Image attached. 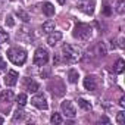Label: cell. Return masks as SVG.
<instances>
[{
	"mask_svg": "<svg viewBox=\"0 0 125 125\" xmlns=\"http://www.w3.org/2000/svg\"><path fill=\"white\" fill-rule=\"evenodd\" d=\"M78 106L81 107V109H84V110H91V103L88 102V100H85V99H78Z\"/></svg>",
	"mask_w": 125,
	"mask_h": 125,
	"instance_id": "e0dca14e",
	"label": "cell"
},
{
	"mask_svg": "<svg viewBox=\"0 0 125 125\" xmlns=\"http://www.w3.org/2000/svg\"><path fill=\"white\" fill-rule=\"evenodd\" d=\"M16 102H18V104H19V106H25V104H27V94L21 93V94L16 97Z\"/></svg>",
	"mask_w": 125,
	"mask_h": 125,
	"instance_id": "44dd1931",
	"label": "cell"
},
{
	"mask_svg": "<svg viewBox=\"0 0 125 125\" xmlns=\"http://www.w3.org/2000/svg\"><path fill=\"white\" fill-rule=\"evenodd\" d=\"M119 104H121V107H125V97H121V100H119Z\"/></svg>",
	"mask_w": 125,
	"mask_h": 125,
	"instance_id": "83f0119b",
	"label": "cell"
},
{
	"mask_svg": "<svg viewBox=\"0 0 125 125\" xmlns=\"http://www.w3.org/2000/svg\"><path fill=\"white\" fill-rule=\"evenodd\" d=\"M84 87L88 91H94L97 88V78L94 75H87L84 78Z\"/></svg>",
	"mask_w": 125,
	"mask_h": 125,
	"instance_id": "9c48e42d",
	"label": "cell"
},
{
	"mask_svg": "<svg viewBox=\"0 0 125 125\" xmlns=\"http://www.w3.org/2000/svg\"><path fill=\"white\" fill-rule=\"evenodd\" d=\"M57 3H59V5H65L66 0H57Z\"/></svg>",
	"mask_w": 125,
	"mask_h": 125,
	"instance_id": "4dcf8cb0",
	"label": "cell"
},
{
	"mask_svg": "<svg viewBox=\"0 0 125 125\" xmlns=\"http://www.w3.org/2000/svg\"><path fill=\"white\" fill-rule=\"evenodd\" d=\"M62 121H63V119H62V116H60V113H53L52 115V118H50V122L52 124H62Z\"/></svg>",
	"mask_w": 125,
	"mask_h": 125,
	"instance_id": "d6986e66",
	"label": "cell"
},
{
	"mask_svg": "<svg viewBox=\"0 0 125 125\" xmlns=\"http://www.w3.org/2000/svg\"><path fill=\"white\" fill-rule=\"evenodd\" d=\"M116 122H118L119 125H124V124H125V112H119V113L116 115Z\"/></svg>",
	"mask_w": 125,
	"mask_h": 125,
	"instance_id": "7402d4cb",
	"label": "cell"
},
{
	"mask_svg": "<svg viewBox=\"0 0 125 125\" xmlns=\"http://www.w3.org/2000/svg\"><path fill=\"white\" fill-rule=\"evenodd\" d=\"M8 41H9V34H8V31H5V30L0 28V43H8Z\"/></svg>",
	"mask_w": 125,
	"mask_h": 125,
	"instance_id": "ffe728a7",
	"label": "cell"
},
{
	"mask_svg": "<svg viewBox=\"0 0 125 125\" xmlns=\"http://www.w3.org/2000/svg\"><path fill=\"white\" fill-rule=\"evenodd\" d=\"M31 103L37 107V109H41V110H46L47 109V100H46V97L43 96V94H35L32 99H31Z\"/></svg>",
	"mask_w": 125,
	"mask_h": 125,
	"instance_id": "52a82bcc",
	"label": "cell"
},
{
	"mask_svg": "<svg viewBox=\"0 0 125 125\" xmlns=\"http://www.w3.org/2000/svg\"><path fill=\"white\" fill-rule=\"evenodd\" d=\"M24 84H25L27 91H30V93H35V91H38V88H40V85H38L34 80H31V78H25Z\"/></svg>",
	"mask_w": 125,
	"mask_h": 125,
	"instance_id": "8fae6325",
	"label": "cell"
},
{
	"mask_svg": "<svg viewBox=\"0 0 125 125\" xmlns=\"http://www.w3.org/2000/svg\"><path fill=\"white\" fill-rule=\"evenodd\" d=\"M124 69H125V62H124L122 59H118V60L115 62L113 71H115L116 74H122V72H124Z\"/></svg>",
	"mask_w": 125,
	"mask_h": 125,
	"instance_id": "5bb4252c",
	"label": "cell"
},
{
	"mask_svg": "<svg viewBox=\"0 0 125 125\" xmlns=\"http://www.w3.org/2000/svg\"><path fill=\"white\" fill-rule=\"evenodd\" d=\"M8 57L13 65L22 66L27 62V52L24 49H19V47H10L8 50Z\"/></svg>",
	"mask_w": 125,
	"mask_h": 125,
	"instance_id": "7a4b0ae2",
	"label": "cell"
},
{
	"mask_svg": "<svg viewBox=\"0 0 125 125\" xmlns=\"http://www.w3.org/2000/svg\"><path fill=\"white\" fill-rule=\"evenodd\" d=\"M3 122H5V119H3V118H0V124H3Z\"/></svg>",
	"mask_w": 125,
	"mask_h": 125,
	"instance_id": "1f68e13d",
	"label": "cell"
},
{
	"mask_svg": "<svg viewBox=\"0 0 125 125\" xmlns=\"http://www.w3.org/2000/svg\"><path fill=\"white\" fill-rule=\"evenodd\" d=\"M6 25H8V27H13V25H15L12 15H8V16H6Z\"/></svg>",
	"mask_w": 125,
	"mask_h": 125,
	"instance_id": "cb8c5ba5",
	"label": "cell"
},
{
	"mask_svg": "<svg viewBox=\"0 0 125 125\" xmlns=\"http://www.w3.org/2000/svg\"><path fill=\"white\" fill-rule=\"evenodd\" d=\"M116 10H118V13H124V0H119L118 2V8H116Z\"/></svg>",
	"mask_w": 125,
	"mask_h": 125,
	"instance_id": "d4e9b609",
	"label": "cell"
},
{
	"mask_svg": "<svg viewBox=\"0 0 125 125\" xmlns=\"http://www.w3.org/2000/svg\"><path fill=\"white\" fill-rule=\"evenodd\" d=\"M18 78H19L18 72L13 71V69H10V71L6 74V77H5V84H6L8 87H12V85H15V84L18 83Z\"/></svg>",
	"mask_w": 125,
	"mask_h": 125,
	"instance_id": "ba28073f",
	"label": "cell"
},
{
	"mask_svg": "<svg viewBox=\"0 0 125 125\" xmlns=\"http://www.w3.org/2000/svg\"><path fill=\"white\" fill-rule=\"evenodd\" d=\"M100 122H104V124H109V119H107L106 116H103V118L100 119Z\"/></svg>",
	"mask_w": 125,
	"mask_h": 125,
	"instance_id": "f546056e",
	"label": "cell"
},
{
	"mask_svg": "<svg viewBox=\"0 0 125 125\" xmlns=\"http://www.w3.org/2000/svg\"><path fill=\"white\" fill-rule=\"evenodd\" d=\"M16 15H18L19 19H22L24 22H28V21H30V15H28L25 10H22V9H18V10H16Z\"/></svg>",
	"mask_w": 125,
	"mask_h": 125,
	"instance_id": "ac0fdd59",
	"label": "cell"
},
{
	"mask_svg": "<svg viewBox=\"0 0 125 125\" xmlns=\"http://www.w3.org/2000/svg\"><path fill=\"white\" fill-rule=\"evenodd\" d=\"M60 40H62V32H60V31H52V32L49 34V37H47L49 46H54V44L59 43Z\"/></svg>",
	"mask_w": 125,
	"mask_h": 125,
	"instance_id": "30bf717a",
	"label": "cell"
},
{
	"mask_svg": "<svg viewBox=\"0 0 125 125\" xmlns=\"http://www.w3.org/2000/svg\"><path fill=\"white\" fill-rule=\"evenodd\" d=\"M62 53H63L65 60L69 62V63H77L83 59V50L74 44H63L62 46Z\"/></svg>",
	"mask_w": 125,
	"mask_h": 125,
	"instance_id": "6da1fadb",
	"label": "cell"
},
{
	"mask_svg": "<svg viewBox=\"0 0 125 125\" xmlns=\"http://www.w3.org/2000/svg\"><path fill=\"white\" fill-rule=\"evenodd\" d=\"M78 71H75V69H69V72H68V80H69V83H72V84H75V83H78Z\"/></svg>",
	"mask_w": 125,
	"mask_h": 125,
	"instance_id": "2e32d148",
	"label": "cell"
},
{
	"mask_svg": "<svg viewBox=\"0 0 125 125\" xmlns=\"http://www.w3.org/2000/svg\"><path fill=\"white\" fill-rule=\"evenodd\" d=\"M77 6H78L80 10H83L87 15H93L94 13V0H80Z\"/></svg>",
	"mask_w": 125,
	"mask_h": 125,
	"instance_id": "5b68a950",
	"label": "cell"
},
{
	"mask_svg": "<svg viewBox=\"0 0 125 125\" xmlns=\"http://www.w3.org/2000/svg\"><path fill=\"white\" fill-rule=\"evenodd\" d=\"M54 27H56V25H54V22H53V21H46V22L43 24V27H41V28H43V32L50 34L52 31H54Z\"/></svg>",
	"mask_w": 125,
	"mask_h": 125,
	"instance_id": "9a60e30c",
	"label": "cell"
},
{
	"mask_svg": "<svg viewBox=\"0 0 125 125\" xmlns=\"http://www.w3.org/2000/svg\"><path fill=\"white\" fill-rule=\"evenodd\" d=\"M60 109H62V113H63L65 116H68V118H75V115H77V110H75L72 102H69V100L62 102Z\"/></svg>",
	"mask_w": 125,
	"mask_h": 125,
	"instance_id": "8992f818",
	"label": "cell"
},
{
	"mask_svg": "<svg viewBox=\"0 0 125 125\" xmlns=\"http://www.w3.org/2000/svg\"><path fill=\"white\" fill-rule=\"evenodd\" d=\"M119 47H121V49H124V38H122V37L119 38Z\"/></svg>",
	"mask_w": 125,
	"mask_h": 125,
	"instance_id": "f1b7e54d",
	"label": "cell"
},
{
	"mask_svg": "<svg viewBox=\"0 0 125 125\" xmlns=\"http://www.w3.org/2000/svg\"><path fill=\"white\" fill-rule=\"evenodd\" d=\"M13 100V91L12 90H3L0 93V102L3 103H10Z\"/></svg>",
	"mask_w": 125,
	"mask_h": 125,
	"instance_id": "7c38bea8",
	"label": "cell"
},
{
	"mask_svg": "<svg viewBox=\"0 0 125 125\" xmlns=\"http://www.w3.org/2000/svg\"><path fill=\"white\" fill-rule=\"evenodd\" d=\"M22 116H24V112H22V110H16V112H15V116H13V122H16L18 119L21 121Z\"/></svg>",
	"mask_w": 125,
	"mask_h": 125,
	"instance_id": "603a6c76",
	"label": "cell"
},
{
	"mask_svg": "<svg viewBox=\"0 0 125 125\" xmlns=\"http://www.w3.org/2000/svg\"><path fill=\"white\" fill-rule=\"evenodd\" d=\"M6 68V62L2 59V56H0V69H5Z\"/></svg>",
	"mask_w": 125,
	"mask_h": 125,
	"instance_id": "4316f807",
	"label": "cell"
},
{
	"mask_svg": "<svg viewBox=\"0 0 125 125\" xmlns=\"http://www.w3.org/2000/svg\"><path fill=\"white\" fill-rule=\"evenodd\" d=\"M91 27L88 24H83V22H78L74 28V37L78 38V40H83V41H87L90 37H91Z\"/></svg>",
	"mask_w": 125,
	"mask_h": 125,
	"instance_id": "3957f363",
	"label": "cell"
},
{
	"mask_svg": "<svg viewBox=\"0 0 125 125\" xmlns=\"http://www.w3.org/2000/svg\"><path fill=\"white\" fill-rule=\"evenodd\" d=\"M43 13L46 16H53L54 15V6L49 2H44L43 3Z\"/></svg>",
	"mask_w": 125,
	"mask_h": 125,
	"instance_id": "4fadbf2b",
	"label": "cell"
},
{
	"mask_svg": "<svg viewBox=\"0 0 125 125\" xmlns=\"http://www.w3.org/2000/svg\"><path fill=\"white\" fill-rule=\"evenodd\" d=\"M49 62V53L46 49L40 47L35 50V54H34V65L37 66H44L46 63Z\"/></svg>",
	"mask_w": 125,
	"mask_h": 125,
	"instance_id": "277c9868",
	"label": "cell"
},
{
	"mask_svg": "<svg viewBox=\"0 0 125 125\" xmlns=\"http://www.w3.org/2000/svg\"><path fill=\"white\" fill-rule=\"evenodd\" d=\"M103 13H104V15H106V16H109V15H110V13H112V9H110V8H109V5H107V2H106V3H104V8H103Z\"/></svg>",
	"mask_w": 125,
	"mask_h": 125,
	"instance_id": "484cf974",
	"label": "cell"
}]
</instances>
